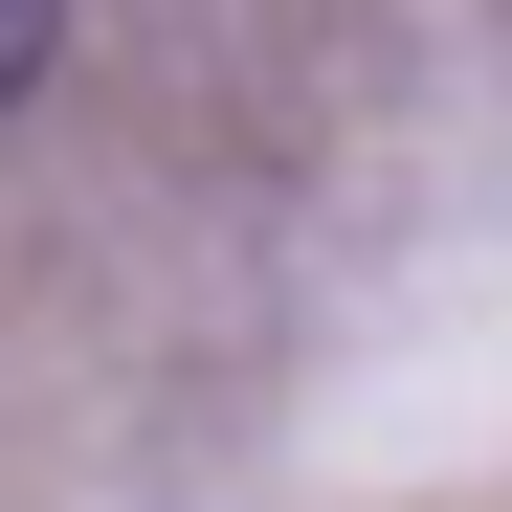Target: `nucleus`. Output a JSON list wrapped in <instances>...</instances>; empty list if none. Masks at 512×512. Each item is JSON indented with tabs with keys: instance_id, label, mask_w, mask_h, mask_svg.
Returning a JSON list of instances; mask_svg holds the SVG:
<instances>
[{
	"instance_id": "f257e3e1",
	"label": "nucleus",
	"mask_w": 512,
	"mask_h": 512,
	"mask_svg": "<svg viewBox=\"0 0 512 512\" xmlns=\"http://www.w3.org/2000/svg\"><path fill=\"white\" fill-rule=\"evenodd\" d=\"M45 45H67V0H0V112L45 90Z\"/></svg>"
}]
</instances>
